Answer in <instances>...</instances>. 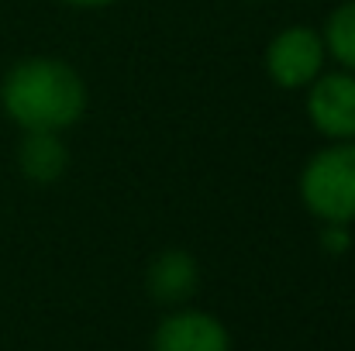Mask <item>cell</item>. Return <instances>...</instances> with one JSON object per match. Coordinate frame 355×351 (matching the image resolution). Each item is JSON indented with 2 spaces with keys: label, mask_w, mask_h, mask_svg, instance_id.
I'll return each mask as SVG.
<instances>
[{
  "label": "cell",
  "mask_w": 355,
  "mask_h": 351,
  "mask_svg": "<svg viewBox=\"0 0 355 351\" xmlns=\"http://www.w3.org/2000/svg\"><path fill=\"white\" fill-rule=\"evenodd\" d=\"M0 107L24 131H66L87 114V83L62 59L28 55L3 73Z\"/></svg>",
  "instance_id": "cell-1"
},
{
  "label": "cell",
  "mask_w": 355,
  "mask_h": 351,
  "mask_svg": "<svg viewBox=\"0 0 355 351\" xmlns=\"http://www.w3.org/2000/svg\"><path fill=\"white\" fill-rule=\"evenodd\" d=\"M300 200L321 224L355 221V141H331L300 172Z\"/></svg>",
  "instance_id": "cell-2"
},
{
  "label": "cell",
  "mask_w": 355,
  "mask_h": 351,
  "mask_svg": "<svg viewBox=\"0 0 355 351\" xmlns=\"http://www.w3.org/2000/svg\"><path fill=\"white\" fill-rule=\"evenodd\" d=\"M324 38L311 24H290L266 45V73L279 90H307L324 69Z\"/></svg>",
  "instance_id": "cell-3"
},
{
  "label": "cell",
  "mask_w": 355,
  "mask_h": 351,
  "mask_svg": "<svg viewBox=\"0 0 355 351\" xmlns=\"http://www.w3.org/2000/svg\"><path fill=\"white\" fill-rule=\"evenodd\" d=\"M307 117L328 141H355V73H328L307 87Z\"/></svg>",
  "instance_id": "cell-4"
},
{
  "label": "cell",
  "mask_w": 355,
  "mask_h": 351,
  "mask_svg": "<svg viewBox=\"0 0 355 351\" xmlns=\"http://www.w3.org/2000/svg\"><path fill=\"white\" fill-rule=\"evenodd\" d=\"M152 351H232V334L214 314L180 307L155 324Z\"/></svg>",
  "instance_id": "cell-5"
},
{
  "label": "cell",
  "mask_w": 355,
  "mask_h": 351,
  "mask_svg": "<svg viewBox=\"0 0 355 351\" xmlns=\"http://www.w3.org/2000/svg\"><path fill=\"white\" fill-rule=\"evenodd\" d=\"M200 286V265L183 248H166L148 262L145 289L162 307H183Z\"/></svg>",
  "instance_id": "cell-6"
},
{
  "label": "cell",
  "mask_w": 355,
  "mask_h": 351,
  "mask_svg": "<svg viewBox=\"0 0 355 351\" xmlns=\"http://www.w3.org/2000/svg\"><path fill=\"white\" fill-rule=\"evenodd\" d=\"M17 165L24 179L38 186H52L69 169V148L59 138V131H24L17 148Z\"/></svg>",
  "instance_id": "cell-7"
},
{
  "label": "cell",
  "mask_w": 355,
  "mask_h": 351,
  "mask_svg": "<svg viewBox=\"0 0 355 351\" xmlns=\"http://www.w3.org/2000/svg\"><path fill=\"white\" fill-rule=\"evenodd\" d=\"M321 38H324V48L335 55V62L355 73V0H345L331 10Z\"/></svg>",
  "instance_id": "cell-8"
},
{
  "label": "cell",
  "mask_w": 355,
  "mask_h": 351,
  "mask_svg": "<svg viewBox=\"0 0 355 351\" xmlns=\"http://www.w3.org/2000/svg\"><path fill=\"white\" fill-rule=\"evenodd\" d=\"M349 244H352L349 224H324V231H321V248L324 251L342 255V251H349Z\"/></svg>",
  "instance_id": "cell-9"
},
{
  "label": "cell",
  "mask_w": 355,
  "mask_h": 351,
  "mask_svg": "<svg viewBox=\"0 0 355 351\" xmlns=\"http://www.w3.org/2000/svg\"><path fill=\"white\" fill-rule=\"evenodd\" d=\"M69 7H83V10H94V7H111L114 0H62Z\"/></svg>",
  "instance_id": "cell-10"
}]
</instances>
